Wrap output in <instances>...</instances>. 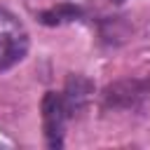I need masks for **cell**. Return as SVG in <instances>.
<instances>
[{
    "mask_svg": "<svg viewBox=\"0 0 150 150\" xmlns=\"http://www.w3.org/2000/svg\"><path fill=\"white\" fill-rule=\"evenodd\" d=\"M28 33L9 12L0 9V70H9L28 54Z\"/></svg>",
    "mask_w": 150,
    "mask_h": 150,
    "instance_id": "6da1fadb",
    "label": "cell"
},
{
    "mask_svg": "<svg viewBox=\"0 0 150 150\" xmlns=\"http://www.w3.org/2000/svg\"><path fill=\"white\" fill-rule=\"evenodd\" d=\"M42 129L49 148H61L63 145V134H66V122L70 120L66 101L56 91H47L42 96Z\"/></svg>",
    "mask_w": 150,
    "mask_h": 150,
    "instance_id": "7a4b0ae2",
    "label": "cell"
},
{
    "mask_svg": "<svg viewBox=\"0 0 150 150\" xmlns=\"http://www.w3.org/2000/svg\"><path fill=\"white\" fill-rule=\"evenodd\" d=\"M148 89H150V82H141V80H120L115 84H108L103 91V108L108 110L136 108L148 94Z\"/></svg>",
    "mask_w": 150,
    "mask_h": 150,
    "instance_id": "3957f363",
    "label": "cell"
},
{
    "mask_svg": "<svg viewBox=\"0 0 150 150\" xmlns=\"http://www.w3.org/2000/svg\"><path fill=\"white\" fill-rule=\"evenodd\" d=\"M91 94H94L91 80H87L84 75H70V77L66 80V89H63V94H61L63 101H66L68 115L73 117L75 112H80V110L89 103Z\"/></svg>",
    "mask_w": 150,
    "mask_h": 150,
    "instance_id": "277c9868",
    "label": "cell"
},
{
    "mask_svg": "<svg viewBox=\"0 0 150 150\" xmlns=\"http://www.w3.org/2000/svg\"><path fill=\"white\" fill-rule=\"evenodd\" d=\"M82 16V7L77 5H70V2H61L47 12H42L38 19L45 23V26H61V23H68V21H75Z\"/></svg>",
    "mask_w": 150,
    "mask_h": 150,
    "instance_id": "5b68a950",
    "label": "cell"
},
{
    "mask_svg": "<svg viewBox=\"0 0 150 150\" xmlns=\"http://www.w3.org/2000/svg\"><path fill=\"white\" fill-rule=\"evenodd\" d=\"M110 2H115V5H122V2H124V0H110Z\"/></svg>",
    "mask_w": 150,
    "mask_h": 150,
    "instance_id": "8992f818",
    "label": "cell"
}]
</instances>
